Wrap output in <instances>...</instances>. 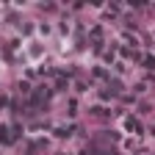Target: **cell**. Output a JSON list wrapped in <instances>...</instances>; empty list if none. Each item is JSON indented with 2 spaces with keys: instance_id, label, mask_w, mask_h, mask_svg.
I'll list each match as a JSON object with an SVG mask.
<instances>
[{
  "instance_id": "6da1fadb",
  "label": "cell",
  "mask_w": 155,
  "mask_h": 155,
  "mask_svg": "<svg viewBox=\"0 0 155 155\" xmlns=\"http://www.w3.org/2000/svg\"><path fill=\"white\" fill-rule=\"evenodd\" d=\"M127 127H130V130H136V133H141V125L136 122V119H127Z\"/></svg>"
},
{
  "instance_id": "7a4b0ae2",
  "label": "cell",
  "mask_w": 155,
  "mask_h": 155,
  "mask_svg": "<svg viewBox=\"0 0 155 155\" xmlns=\"http://www.w3.org/2000/svg\"><path fill=\"white\" fill-rule=\"evenodd\" d=\"M0 141H11V139H8V130H6V127H0Z\"/></svg>"
},
{
  "instance_id": "3957f363",
  "label": "cell",
  "mask_w": 155,
  "mask_h": 155,
  "mask_svg": "<svg viewBox=\"0 0 155 155\" xmlns=\"http://www.w3.org/2000/svg\"><path fill=\"white\" fill-rule=\"evenodd\" d=\"M0 105H3V97H0Z\"/></svg>"
}]
</instances>
